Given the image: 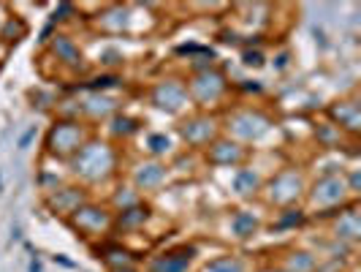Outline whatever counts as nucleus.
<instances>
[{"instance_id": "16", "label": "nucleus", "mask_w": 361, "mask_h": 272, "mask_svg": "<svg viewBox=\"0 0 361 272\" xmlns=\"http://www.w3.org/2000/svg\"><path fill=\"white\" fill-rule=\"evenodd\" d=\"M329 240L343 245V248H356L361 240V213H359V201L343 207L340 213L329 218Z\"/></svg>"}, {"instance_id": "9", "label": "nucleus", "mask_w": 361, "mask_h": 272, "mask_svg": "<svg viewBox=\"0 0 361 272\" xmlns=\"http://www.w3.org/2000/svg\"><path fill=\"white\" fill-rule=\"evenodd\" d=\"M147 104L161 112V114H169V117H185L190 112V95H188V88H185V76H161L155 79L149 88H147Z\"/></svg>"}, {"instance_id": "6", "label": "nucleus", "mask_w": 361, "mask_h": 272, "mask_svg": "<svg viewBox=\"0 0 361 272\" xmlns=\"http://www.w3.org/2000/svg\"><path fill=\"white\" fill-rule=\"evenodd\" d=\"M95 134L79 117H54L44 134V155L57 163H68Z\"/></svg>"}, {"instance_id": "19", "label": "nucleus", "mask_w": 361, "mask_h": 272, "mask_svg": "<svg viewBox=\"0 0 361 272\" xmlns=\"http://www.w3.org/2000/svg\"><path fill=\"white\" fill-rule=\"evenodd\" d=\"M76 117L79 120H85L87 126H98V123H106L109 117H114L117 112H120V101L114 98V95H109V93H87L85 98H79L76 101Z\"/></svg>"}, {"instance_id": "32", "label": "nucleus", "mask_w": 361, "mask_h": 272, "mask_svg": "<svg viewBox=\"0 0 361 272\" xmlns=\"http://www.w3.org/2000/svg\"><path fill=\"white\" fill-rule=\"evenodd\" d=\"M109 272H142V267H126V270H109Z\"/></svg>"}, {"instance_id": "27", "label": "nucleus", "mask_w": 361, "mask_h": 272, "mask_svg": "<svg viewBox=\"0 0 361 272\" xmlns=\"http://www.w3.org/2000/svg\"><path fill=\"white\" fill-rule=\"evenodd\" d=\"M199 272H253V261L245 254L226 251V254L209 256L199 267Z\"/></svg>"}, {"instance_id": "3", "label": "nucleus", "mask_w": 361, "mask_h": 272, "mask_svg": "<svg viewBox=\"0 0 361 272\" xmlns=\"http://www.w3.org/2000/svg\"><path fill=\"white\" fill-rule=\"evenodd\" d=\"M310 175L302 166H280L277 172H271L269 177L264 180L261 188V196L258 201L267 207V210H288V207H302L305 194H307Z\"/></svg>"}, {"instance_id": "7", "label": "nucleus", "mask_w": 361, "mask_h": 272, "mask_svg": "<svg viewBox=\"0 0 361 272\" xmlns=\"http://www.w3.org/2000/svg\"><path fill=\"white\" fill-rule=\"evenodd\" d=\"M220 134H223L220 131V114L199 112V109H190L174 126V136H177L180 147L188 150V153H196V155H201Z\"/></svg>"}, {"instance_id": "26", "label": "nucleus", "mask_w": 361, "mask_h": 272, "mask_svg": "<svg viewBox=\"0 0 361 272\" xmlns=\"http://www.w3.org/2000/svg\"><path fill=\"white\" fill-rule=\"evenodd\" d=\"M310 134H312L315 145L321 147L324 153H337V155L345 150V142H353V139H348L337 126H331L326 117L324 120H315V126L310 128Z\"/></svg>"}, {"instance_id": "8", "label": "nucleus", "mask_w": 361, "mask_h": 272, "mask_svg": "<svg viewBox=\"0 0 361 272\" xmlns=\"http://www.w3.org/2000/svg\"><path fill=\"white\" fill-rule=\"evenodd\" d=\"M68 229L73 235H79L85 242H104L106 237H111V229H114V213L104 199H87L76 213H73L68 220Z\"/></svg>"}, {"instance_id": "28", "label": "nucleus", "mask_w": 361, "mask_h": 272, "mask_svg": "<svg viewBox=\"0 0 361 272\" xmlns=\"http://www.w3.org/2000/svg\"><path fill=\"white\" fill-rule=\"evenodd\" d=\"M111 207V213H120V210H128V207H133V204H139V201H145V196L130 185L128 180H117L111 185V194H109L106 199H104Z\"/></svg>"}, {"instance_id": "5", "label": "nucleus", "mask_w": 361, "mask_h": 272, "mask_svg": "<svg viewBox=\"0 0 361 272\" xmlns=\"http://www.w3.org/2000/svg\"><path fill=\"white\" fill-rule=\"evenodd\" d=\"M185 88L190 95V107L199 112H215L220 114L228 107V95H231V79L220 66L204 69V71H193L185 76Z\"/></svg>"}, {"instance_id": "12", "label": "nucleus", "mask_w": 361, "mask_h": 272, "mask_svg": "<svg viewBox=\"0 0 361 272\" xmlns=\"http://www.w3.org/2000/svg\"><path fill=\"white\" fill-rule=\"evenodd\" d=\"M126 180L142 194V196H149V194H158L163 191L169 180H171V166L166 161H155V158H136V161L128 166Z\"/></svg>"}, {"instance_id": "10", "label": "nucleus", "mask_w": 361, "mask_h": 272, "mask_svg": "<svg viewBox=\"0 0 361 272\" xmlns=\"http://www.w3.org/2000/svg\"><path fill=\"white\" fill-rule=\"evenodd\" d=\"M264 226H267V215L253 204H236L220 220V232L236 245L253 242L255 237L264 232Z\"/></svg>"}, {"instance_id": "25", "label": "nucleus", "mask_w": 361, "mask_h": 272, "mask_svg": "<svg viewBox=\"0 0 361 272\" xmlns=\"http://www.w3.org/2000/svg\"><path fill=\"white\" fill-rule=\"evenodd\" d=\"M104 139H109V142H114V145L120 147L123 142H128V139H133V136H139L142 134V123L136 120V117H130L128 112H117L114 117H109L106 123H104Z\"/></svg>"}, {"instance_id": "29", "label": "nucleus", "mask_w": 361, "mask_h": 272, "mask_svg": "<svg viewBox=\"0 0 361 272\" xmlns=\"http://www.w3.org/2000/svg\"><path fill=\"white\" fill-rule=\"evenodd\" d=\"M22 38H27V22L19 17V14H6L3 25H0V44L6 49H14Z\"/></svg>"}, {"instance_id": "2", "label": "nucleus", "mask_w": 361, "mask_h": 272, "mask_svg": "<svg viewBox=\"0 0 361 272\" xmlns=\"http://www.w3.org/2000/svg\"><path fill=\"white\" fill-rule=\"evenodd\" d=\"M274 128H277V123L269 112L253 107V104H234V107H226L220 112L223 136L245 145L247 150H253L255 145H264L274 134Z\"/></svg>"}, {"instance_id": "11", "label": "nucleus", "mask_w": 361, "mask_h": 272, "mask_svg": "<svg viewBox=\"0 0 361 272\" xmlns=\"http://www.w3.org/2000/svg\"><path fill=\"white\" fill-rule=\"evenodd\" d=\"M199 259L196 242H174L142 259V272H193Z\"/></svg>"}, {"instance_id": "22", "label": "nucleus", "mask_w": 361, "mask_h": 272, "mask_svg": "<svg viewBox=\"0 0 361 272\" xmlns=\"http://www.w3.org/2000/svg\"><path fill=\"white\" fill-rule=\"evenodd\" d=\"M274 272H318L321 270V256L315 254V248H305V245H288L286 251L271 264Z\"/></svg>"}, {"instance_id": "31", "label": "nucleus", "mask_w": 361, "mask_h": 272, "mask_svg": "<svg viewBox=\"0 0 361 272\" xmlns=\"http://www.w3.org/2000/svg\"><path fill=\"white\" fill-rule=\"evenodd\" d=\"M8 52H11V49H6V47H3V44H0V66H3V63H6V57H8Z\"/></svg>"}, {"instance_id": "33", "label": "nucleus", "mask_w": 361, "mask_h": 272, "mask_svg": "<svg viewBox=\"0 0 361 272\" xmlns=\"http://www.w3.org/2000/svg\"><path fill=\"white\" fill-rule=\"evenodd\" d=\"M6 14H8V8H6V6L0 3V25H3V19H6Z\"/></svg>"}, {"instance_id": "1", "label": "nucleus", "mask_w": 361, "mask_h": 272, "mask_svg": "<svg viewBox=\"0 0 361 272\" xmlns=\"http://www.w3.org/2000/svg\"><path fill=\"white\" fill-rule=\"evenodd\" d=\"M66 166H68V177L73 182L92 191V188L117 182L120 172H123V153L114 142L92 134L90 142L82 147Z\"/></svg>"}, {"instance_id": "14", "label": "nucleus", "mask_w": 361, "mask_h": 272, "mask_svg": "<svg viewBox=\"0 0 361 272\" xmlns=\"http://www.w3.org/2000/svg\"><path fill=\"white\" fill-rule=\"evenodd\" d=\"M44 199V207L52 213L54 218H60V220H68V218L85 204L87 199H92V191H87L85 185H79V182H63L60 188H54L52 194H47V196H41Z\"/></svg>"}, {"instance_id": "17", "label": "nucleus", "mask_w": 361, "mask_h": 272, "mask_svg": "<svg viewBox=\"0 0 361 272\" xmlns=\"http://www.w3.org/2000/svg\"><path fill=\"white\" fill-rule=\"evenodd\" d=\"M324 117L343 131L348 139H356L361 134V104L359 95H340L324 109Z\"/></svg>"}, {"instance_id": "4", "label": "nucleus", "mask_w": 361, "mask_h": 272, "mask_svg": "<svg viewBox=\"0 0 361 272\" xmlns=\"http://www.w3.org/2000/svg\"><path fill=\"white\" fill-rule=\"evenodd\" d=\"M353 201L359 199H353L343 172H337V175H315V177H310L302 207H305L307 218H331L334 213H340L343 207L353 204Z\"/></svg>"}, {"instance_id": "23", "label": "nucleus", "mask_w": 361, "mask_h": 272, "mask_svg": "<svg viewBox=\"0 0 361 272\" xmlns=\"http://www.w3.org/2000/svg\"><path fill=\"white\" fill-rule=\"evenodd\" d=\"M98 259L104 261V267L109 270H126V267H142V256L133 248H128L123 240L117 237H106L104 242H98Z\"/></svg>"}, {"instance_id": "21", "label": "nucleus", "mask_w": 361, "mask_h": 272, "mask_svg": "<svg viewBox=\"0 0 361 272\" xmlns=\"http://www.w3.org/2000/svg\"><path fill=\"white\" fill-rule=\"evenodd\" d=\"M149 220H152V207H149V201L145 199V201H139V204H133V207H128V210L114 213L111 237L123 240V237L142 235L147 226H149Z\"/></svg>"}, {"instance_id": "15", "label": "nucleus", "mask_w": 361, "mask_h": 272, "mask_svg": "<svg viewBox=\"0 0 361 272\" xmlns=\"http://www.w3.org/2000/svg\"><path fill=\"white\" fill-rule=\"evenodd\" d=\"M264 180H267V175L258 172V166L245 163V166H239V169H231V172H228L226 191H228V196H234L239 204H253V201L261 196Z\"/></svg>"}, {"instance_id": "18", "label": "nucleus", "mask_w": 361, "mask_h": 272, "mask_svg": "<svg viewBox=\"0 0 361 272\" xmlns=\"http://www.w3.org/2000/svg\"><path fill=\"white\" fill-rule=\"evenodd\" d=\"M133 11H136L133 6H120V3L101 6V11L92 17V28L104 36H133V22H136Z\"/></svg>"}, {"instance_id": "30", "label": "nucleus", "mask_w": 361, "mask_h": 272, "mask_svg": "<svg viewBox=\"0 0 361 272\" xmlns=\"http://www.w3.org/2000/svg\"><path fill=\"white\" fill-rule=\"evenodd\" d=\"M310 218L305 213V207H288V210H277L274 218H271V229L277 232H296L307 223Z\"/></svg>"}, {"instance_id": "24", "label": "nucleus", "mask_w": 361, "mask_h": 272, "mask_svg": "<svg viewBox=\"0 0 361 272\" xmlns=\"http://www.w3.org/2000/svg\"><path fill=\"white\" fill-rule=\"evenodd\" d=\"M142 142H145L142 150L147 153V158H155V161H166V163L174 161L177 153L182 150L177 136H174V131L171 134H166V131H149V134H145Z\"/></svg>"}, {"instance_id": "20", "label": "nucleus", "mask_w": 361, "mask_h": 272, "mask_svg": "<svg viewBox=\"0 0 361 272\" xmlns=\"http://www.w3.org/2000/svg\"><path fill=\"white\" fill-rule=\"evenodd\" d=\"M47 52L52 57L60 69H68V71H82L85 69V52H82V44L73 36L57 30L49 44H47Z\"/></svg>"}, {"instance_id": "13", "label": "nucleus", "mask_w": 361, "mask_h": 272, "mask_svg": "<svg viewBox=\"0 0 361 272\" xmlns=\"http://www.w3.org/2000/svg\"><path fill=\"white\" fill-rule=\"evenodd\" d=\"M201 161L207 163L209 169H220V172H231V169H239L245 163H250V150L245 145H239L228 136H217L212 145L201 153Z\"/></svg>"}]
</instances>
